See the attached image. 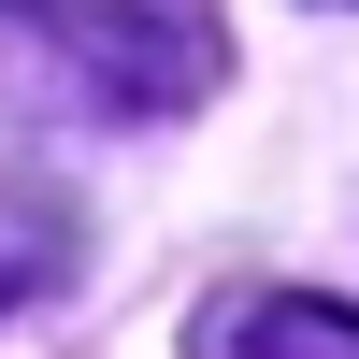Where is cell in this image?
I'll return each instance as SVG.
<instances>
[{
	"label": "cell",
	"mask_w": 359,
	"mask_h": 359,
	"mask_svg": "<svg viewBox=\"0 0 359 359\" xmlns=\"http://www.w3.org/2000/svg\"><path fill=\"white\" fill-rule=\"evenodd\" d=\"M331 15H345V0H331Z\"/></svg>",
	"instance_id": "obj_3"
},
{
	"label": "cell",
	"mask_w": 359,
	"mask_h": 359,
	"mask_svg": "<svg viewBox=\"0 0 359 359\" xmlns=\"http://www.w3.org/2000/svg\"><path fill=\"white\" fill-rule=\"evenodd\" d=\"M72 86L115 115H158L216 86V15H86L72 29Z\"/></svg>",
	"instance_id": "obj_1"
},
{
	"label": "cell",
	"mask_w": 359,
	"mask_h": 359,
	"mask_svg": "<svg viewBox=\"0 0 359 359\" xmlns=\"http://www.w3.org/2000/svg\"><path fill=\"white\" fill-rule=\"evenodd\" d=\"M187 359H359V302L316 287H230L187 316Z\"/></svg>",
	"instance_id": "obj_2"
}]
</instances>
